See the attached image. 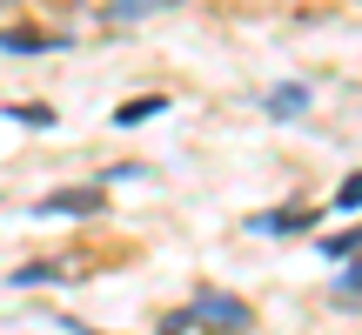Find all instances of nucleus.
<instances>
[{"label": "nucleus", "instance_id": "f257e3e1", "mask_svg": "<svg viewBox=\"0 0 362 335\" xmlns=\"http://www.w3.org/2000/svg\"><path fill=\"white\" fill-rule=\"evenodd\" d=\"M188 329H215V335H248L255 329V309H248L242 295H228V288H202V295L188 302V309H175L161 335H188Z\"/></svg>", "mask_w": 362, "mask_h": 335}, {"label": "nucleus", "instance_id": "f03ea898", "mask_svg": "<svg viewBox=\"0 0 362 335\" xmlns=\"http://www.w3.org/2000/svg\"><path fill=\"white\" fill-rule=\"evenodd\" d=\"M101 208H107V175L88 181V188H54V194H40L34 215H40V221H54V215L74 221V215H101Z\"/></svg>", "mask_w": 362, "mask_h": 335}, {"label": "nucleus", "instance_id": "7ed1b4c3", "mask_svg": "<svg viewBox=\"0 0 362 335\" xmlns=\"http://www.w3.org/2000/svg\"><path fill=\"white\" fill-rule=\"evenodd\" d=\"M302 228H315V208H269V215H248V235H302Z\"/></svg>", "mask_w": 362, "mask_h": 335}, {"label": "nucleus", "instance_id": "20e7f679", "mask_svg": "<svg viewBox=\"0 0 362 335\" xmlns=\"http://www.w3.org/2000/svg\"><path fill=\"white\" fill-rule=\"evenodd\" d=\"M309 94H315L309 81H282V88H275V94H269L262 107H269V121H296L302 107H309Z\"/></svg>", "mask_w": 362, "mask_h": 335}, {"label": "nucleus", "instance_id": "39448f33", "mask_svg": "<svg viewBox=\"0 0 362 335\" xmlns=\"http://www.w3.org/2000/svg\"><path fill=\"white\" fill-rule=\"evenodd\" d=\"M168 114V94H141V101H121L115 107V128H134V121H155Z\"/></svg>", "mask_w": 362, "mask_h": 335}, {"label": "nucleus", "instance_id": "423d86ee", "mask_svg": "<svg viewBox=\"0 0 362 335\" xmlns=\"http://www.w3.org/2000/svg\"><path fill=\"white\" fill-rule=\"evenodd\" d=\"M107 7H115L121 20H148V13H161V7H175V0H107Z\"/></svg>", "mask_w": 362, "mask_h": 335}, {"label": "nucleus", "instance_id": "0eeeda50", "mask_svg": "<svg viewBox=\"0 0 362 335\" xmlns=\"http://www.w3.org/2000/svg\"><path fill=\"white\" fill-rule=\"evenodd\" d=\"M336 208H349V215L362 208V168H356V175H342V188H336Z\"/></svg>", "mask_w": 362, "mask_h": 335}, {"label": "nucleus", "instance_id": "6e6552de", "mask_svg": "<svg viewBox=\"0 0 362 335\" xmlns=\"http://www.w3.org/2000/svg\"><path fill=\"white\" fill-rule=\"evenodd\" d=\"M342 302H362V255L342 269Z\"/></svg>", "mask_w": 362, "mask_h": 335}, {"label": "nucleus", "instance_id": "1a4fd4ad", "mask_svg": "<svg viewBox=\"0 0 362 335\" xmlns=\"http://www.w3.org/2000/svg\"><path fill=\"white\" fill-rule=\"evenodd\" d=\"M7 114H13V121H34V128H54V114H47V107H7Z\"/></svg>", "mask_w": 362, "mask_h": 335}, {"label": "nucleus", "instance_id": "9d476101", "mask_svg": "<svg viewBox=\"0 0 362 335\" xmlns=\"http://www.w3.org/2000/svg\"><path fill=\"white\" fill-rule=\"evenodd\" d=\"M0 7H21V0H0Z\"/></svg>", "mask_w": 362, "mask_h": 335}]
</instances>
